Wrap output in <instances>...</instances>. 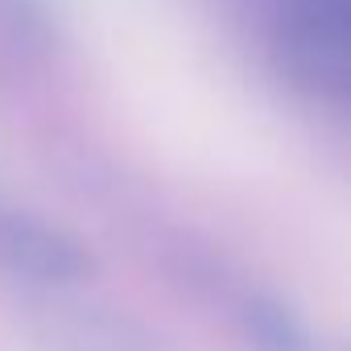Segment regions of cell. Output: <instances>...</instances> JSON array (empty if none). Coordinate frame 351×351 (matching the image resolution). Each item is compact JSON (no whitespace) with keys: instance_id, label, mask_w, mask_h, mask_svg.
Here are the masks:
<instances>
[{"instance_id":"cell-1","label":"cell","mask_w":351,"mask_h":351,"mask_svg":"<svg viewBox=\"0 0 351 351\" xmlns=\"http://www.w3.org/2000/svg\"><path fill=\"white\" fill-rule=\"evenodd\" d=\"M269 50L293 91L343 104L351 91V0H281Z\"/></svg>"},{"instance_id":"cell-4","label":"cell","mask_w":351,"mask_h":351,"mask_svg":"<svg viewBox=\"0 0 351 351\" xmlns=\"http://www.w3.org/2000/svg\"><path fill=\"white\" fill-rule=\"evenodd\" d=\"M223 302L248 351H330L310 318L265 285H223Z\"/></svg>"},{"instance_id":"cell-5","label":"cell","mask_w":351,"mask_h":351,"mask_svg":"<svg viewBox=\"0 0 351 351\" xmlns=\"http://www.w3.org/2000/svg\"><path fill=\"white\" fill-rule=\"evenodd\" d=\"M0 38L13 54H50L58 46L50 0H0Z\"/></svg>"},{"instance_id":"cell-3","label":"cell","mask_w":351,"mask_h":351,"mask_svg":"<svg viewBox=\"0 0 351 351\" xmlns=\"http://www.w3.org/2000/svg\"><path fill=\"white\" fill-rule=\"evenodd\" d=\"M0 273L25 293H58L87 285L95 256L62 223L38 211L0 207Z\"/></svg>"},{"instance_id":"cell-2","label":"cell","mask_w":351,"mask_h":351,"mask_svg":"<svg viewBox=\"0 0 351 351\" xmlns=\"http://www.w3.org/2000/svg\"><path fill=\"white\" fill-rule=\"evenodd\" d=\"M29 298L25 318L42 351H169V343L145 318L104 298H83L79 289Z\"/></svg>"}]
</instances>
